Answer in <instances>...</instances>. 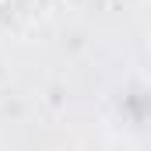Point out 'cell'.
I'll return each mask as SVG.
<instances>
[{
    "instance_id": "6da1fadb",
    "label": "cell",
    "mask_w": 151,
    "mask_h": 151,
    "mask_svg": "<svg viewBox=\"0 0 151 151\" xmlns=\"http://www.w3.org/2000/svg\"><path fill=\"white\" fill-rule=\"evenodd\" d=\"M4 14L18 25V28H35L42 21H49L53 14V0H7Z\"/></svg>"
},
{
    "instance_id": "7a4b0ae2",
    "label": "cell",
    "mask_w": 151,
    "mask_h": 151,
    "mask_svg": "<svg viewBox=\"0 0 151 151\" xmlns=\"http://www.w3.org/2000/svg\"><path fill=\"white\" fill-rule=\"evenodd\" d=\"M0 18H4V0H0Z\"/></svg>"
}]
</instances>
